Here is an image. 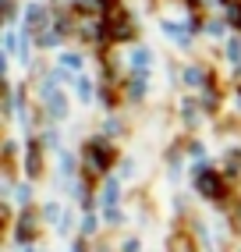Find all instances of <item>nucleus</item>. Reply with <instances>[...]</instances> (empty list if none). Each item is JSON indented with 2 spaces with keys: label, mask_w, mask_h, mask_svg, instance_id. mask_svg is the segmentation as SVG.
<instances>
[{
  "label": "nucleus",
  "mask_w": 241,
  "mask_h": 252,
  "mask_svg": "<svg viewBox=\"0 0 241 252\" xmlns=\"http://www.w3.org/2000/svg\"><path fill=\"white\" fill-rule=\"evenodd\" d=\"M223 7H227V22H231L234 29H241V4H238V0H227Z\"/></svg>",
  "instance_id": "39448f33"
},
{
  "label": "nucleus",
  "mask_w": 241,
  "mask_h": 252,
  "mask_svg": "<svg viewBox=\"0 0 241 252\" xmlns=\"http://www.w3.org/2000/svg\"><path fill=\"white\" fill-rule=\"evenodd\" d=\"M78 96H82V99H89V96H92V86H89V82H85V78L78 82Z\"/></svg>",
  "instance_id": "6e6552de"
},
{
  "label": "nucleus",
  "mask_w": 241,
  "mask_h": 252,
  "mask_svg": "<svg viewBox=\"0 0 241 252\" xmlns=\"http://www.w3.org/2000/svg\"><path fill=\"white\" fill-rule=\"evenodd\" d=\"M149 64V50H135V68H146Z\"/></svg>",
  "instance_id": "423d86ee"
},
{
  "label": "nucleus",
  "mask_w": 241,
  "mask_h": 252,
  "mask_svg": "<svg viewBox=\"0 0 241 252\" xmlns=\"http://www.w3.org/2000/svg\"><path fill=\"white\" fill-rule=\"evenodd\" d=\"M85 153H89V160H92L96 171H107L110 160H114V149H110L107 142H103V139H92L89 146H85Z\"/></svg>",
  "instance_id": "f03ea898"
},
{
  "label": "nucleus",
  "mask_w": 241,
  "mask_h": 252,
  "mask_svg": "<svg viewBox=\"0 0 241 252\" xmlns=\"http://www.w3.org/2000/svg\"><path fill=\"white\" fill-rule=\"evenodd\" d=\"M43 22H46V11H43L39 4H32V7L25 11V25H29V32H32V29H39Z\"/></svg>",
  "instance_id": "7ed1b4c3"
},
{
  "label": "nucleus",
  "mask_w": 241,
  "mask_h": 252,
  "mask_svg": "<svg viewBox=\"0 0 241 252\" xmlns=\"http://www.w3.org/2000/svg\"><path fill=\"white\" fill-rule=\"evenodd\" d=\"M60 61H64V68H78V64H82V57H75V54H64Z\"/></svg>",
  "instance_id": "0eeeda50"
},
{
  "label": "nucleus",
  "mask_w": 241,
  "mask_h": 252,
  "mask_svg": "<svg viewBox=\"0 0 241 252\" xmlns=\"http://www.w3.org/2000/svg\"><path fill=\"white\" fill-rule=\"evenodd\" d=\"M199 189H202L206 195H216V192H220V178H216V174H202Z\"/></svg>",
  "instance_id": "20e7f679"
},
{
  "label": "nucleus",
  "mask_w": 241,
  "mask_h": 252,
  "mask_svg": "<svg viewBox=\"0 0 241 252\" xmlns=\"http://www.w3.org/2000/svg\"><path fill=\"white\" fill-rule=\"evenodd\" d=\"M107 36L110 39H131L135 36V25L124 11H117V14H107Z\"/></svg>",
  "instance_id": "f257e3e1"
}]
</instances>
